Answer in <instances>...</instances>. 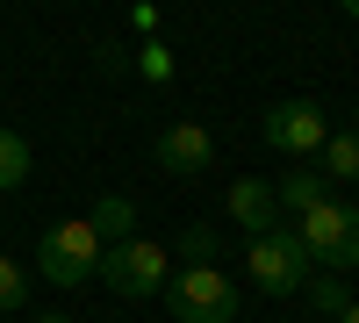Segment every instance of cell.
<instances>
[{
  "label": "cell",
  "mask_w": 359,
  "mask_h": 323,
  "mask_svg": "<svg viewBox=\"0 0 359 323\" xmlns=\"http://www.w3.org/2000/svg\"><path fill=\"white\" fill-rule=\"evenodd\" d=\"M245 273H252V287H259V295H273V302L302 295V287L316 280L309 252H302V238H294L287 223H280V230H266V238H252V252H245Z\"/></svg>",
  "instance_id": "obj_2"
},
{
  "label": "cell",
  "mask_w": 359,
  "mask_h": 323,
  "mask_svg": "<svg viewBox=\"0 0 359 323\" xmlns=\"http://www.w3.org/2000/svg\"><path fill=\"white\" fill-rule=\"evenodd\" d=\"M36 323H72V316H57V309H50V316H36Z\"/></svg>",
  "instance_id": "obj_17"
},
{
  "label": "cell",
  "mask_w": 359,
  "mask_h": 323,
  "mask_svg": "<svg viewBox=\"0 0 359 323\" xmlns=\"http://www.w3.org/2000/svg\"><path fill=\"white\" fill-rule=\"evenodd\" d=\"M338 323H359V302H352V309H345V316H338Z\"/></svg>",
  "instance_id": "obj_18"
},
{
  "label": "cell",
  "mask_w": 359,
  "mask_h": 323,
  "mask_svg": "<svg viewBox=\"0 0 359 323\" xmlns=\"http://www.w3.org/2000/svg\"><path fill=\"white\" fill-rule=\"evenodd\" d=\"M230 223L252 230V238H266V230H280V201L266 180H230Z\"/></svg>",
  "instance_id": "obj_9"
},
{
  "label": "cell",
  "mask_w": 359,
  "mask_h": 323,
  "mask_svg": "<svg viewBox=\"0 0 359 323\" xmlns=\"http://www.w3.org/2000/svg\"><path fill=\"white\" fill-rule=\"evenodd\" d=\"M259 137L273 144V151L302 158V151H323V144H331V123H323V108H316V101H280V108H266Z\"/></svg>",
  "instance_id": "obj_6"
},
{
  "label": "cell",
  "mask_w": 359,
  "mask_h": 323,
  "mask_svg": "<svg viewBox=\"0 0 359 323\" xmlns=\"http://www.w3.org/2000/svg\"><path fill=\"white\" fill-rule=\"evenodd\" d=\"M302 295H309L323 316H345V309H352V295H345V280H338V273H316V280L302 287Z\"/></svg>",
  "instance_id": "obj_14"
},
{
  "label": "cell",
  "mask_w": 359,
  "mask_h": 323,
  "mask_svg": "<svg viewBox=\"0 0 359 323\" xmlns=\"http://www.w3.org/2000/svg\"><path fill=\"white\" fill-rule=\"evenodd\" d=\"M151 158L165 172H180V180H194V172H216V137H208L201 123H172V130H158Z\"/></svg>",
  "instance_id": "obj_7"
},
{
  "label": "cell",
  "mask_w": 359,
  "mask_h": 323,
  "mask_svg": "<svg viewBox=\"0 0 359 323\" xmlns=\"http://www.w3.org/2000/svg\"><path fill=\"white\" fill-rule=\"evenodd\" d=\"M352 137H359V115H352Z\"/></svg>",
  "instance_id": "obj_19"
},
{
  "label": "cell",
  "mask_w": 359,
  "mask_h": 323,
  "mask_svg": "<svg viewBox=\"0 0 359 323\" xmlns=\"http://www.w3.org/2000/svg\"><path fill=\"white\" fill-rule=\"evenodd\" d=\"M165 302H172V323H237V287L223 266H172Z\"/></svg>",
  "instance_id": "obj_5"
},
{
  "label": "cell",
  "mask_w": 359,
  "mask_h": 323,
  "mask_svg": "<svg viewBox=\"0 0 359 323\" xmlns=\"http://www.w3.org/2000/svg\"><path fill=\"white\" fill-rule=\"evenodd\" d=\"M22 180H29V144L15 130H0V194H15Z\"/></svg>",
  "instance_id": "obj_13"
},
{
  "label": "cell",
  "mask_w": 359,
  "mask_h": 323,
  "mask_svg": "<svg viewBox=\"0 0 359 323\" xmlns=\"http://www.w3.org/2000/svg\"><path fill=\"white\" fill-rule=\"evenodd\" d=\"M165 280H172V252L151 245V238H123V245L101 252V287H115L123 302H151V295H165Z\"/></svg>",
  "instance_id": "obj_3"
},
{
  "label": "cell",
  "mask_w": 359,
  "mask_h": 323,
  "mask_svg": "<svg viewBox=\"0 0 359 323\" xmlns=\"http://www.w3.org/2000/svg\"><path fill=\"white\" fill-rule=\"evenodd\" d=\"M0 323H8V316H0Z\"/></svg>",
  "instance_id": "obj_20"
},
{
  "label": "cell",
  "mask_w": 359,
  "mask_h": 323,
  "mask_svg": "<svg viewBox=\"0 0 359 323\" xmlns=\"http://www.w3.org/2000/svg\"><path fill=\"white\" fill-rule=\"evenodd\" d=\"M101 238H94V223L72 216V223H57L43 230V245H36V273L43 287H86V280H101Z\"/></svg>",
  "instance_id": "obj_1"
},
{
  "label": "cell",
  "mask_w": 359,
  "mask_h": 323,
  "mask_svg": "<svg viewBox=\"0 0 359 323\" xmlns=\"http://www.w3.org/2000/svg\"><path fill=\"white\" fill-rule=\"evenodd\" d=\"M273 201H280V223H302V216H316L323 201H331V180H323L316 165L280 172V180H273Z\"/></svg>",
  "instance_id": "obj_8"
},
{
  "label": "cell",
  "mask_w": 359,
  "mask_h": 323,
  "mask_svg": "<svg viewBox=\"0 0 359 323\" xmlns=\"http://www.w3.org/2000/svg\"><path fill=\"white\" fill-rule=\"evenodd\" d=\"M137 72L151 79V86H165V79H172V50H165V43H144V50H137Z\"/></svg>",
  "instance_id": "obj_16"
},
{
  "label": "cell",
  "mask_w": 359,
  "mask_h": 323,
  "mask_svg": "<svg viewBox=\"0 0 359 323\" xmlns=\"http://www.w3.org/2000/svg\"><path fill=\"white\" fill-rule=\"evenodd\" d=\"M294 238H302V252H309V266H323V273H352L359 266V209L352 201H323L316 216H302V230H294Z\"/></svg>",
  "instance_id": "obj_4"
},
{
  "label": "cell",
  "mask_w": 359,
  "mask_h": 323,
  "mask_svg": "<svg viewBox=\"0 0 359 323\" xmlns=\"http://www.w3.org/2000/svg\"><path fill=\"white\" fill-rule=\"evenodd\" d=\"M22 302H29V273L15 266V259H8V252H0V316H15Z\"/></svg>",
  "instance_id": "obj_15"
},
{
  "label": "cell",
  "mask_w": 359,
  "mask_h": 323,
  "mask_svg": "<svg viewBox=\"0 0 359 323\" xmlns=\"http://www.w3.org/2000/svg\"><path fill=\"white\" fill-rule=\"evenodd\" d=\"M216 252H223V238L208 223H187L180 230V266H216Z\"/></svg>",
  "instance_id": "obj_12"
},
{
  "label": "cell",
  "mask_w": 359,
  "mask_h": 323,
  "mask_svg": "<svg viewBox=\"0 0 359 323\" xmlns=\"http://www.w3.org/2000/svg\"><path fill=\"white\" fill-rule=\"evenodd\" d=\"M316 172H323V180H345V187H352V180H359V137H352V130H345V137H331V144H323V165H316Z\"/></svg>",
  "instance_id": "obj_11"
},
{
  "label": "cell",
  "mask_w": 359,
  "mask_h": 323,
  "mask_svg": "<svg viewBox=\"0 0 359 323\" xmlns=\"http://www.w3.org/2000/svg\"><path fill=\"white\" fill-rule=\"evenodd\" d=\"M86 223H94V238H101V245H123V238H130V223H137V201H130V194H101Z\"/></svg>",
  "instance_id": "obj_10"
}]
</instances>
